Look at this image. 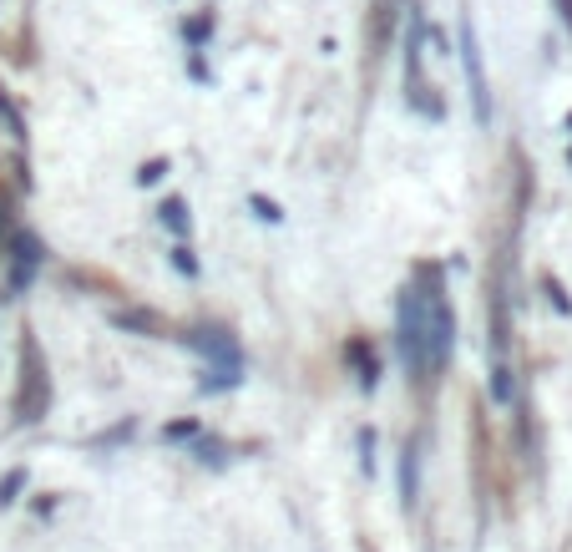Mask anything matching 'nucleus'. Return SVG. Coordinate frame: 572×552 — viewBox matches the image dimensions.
I'll use <instances>...</instances> for the list:
<instances>
[{"mask_svg": "<svg viewBox=\"0 0 572 552\" xmlns=\"http://www.w3.org/2000/svg\"><path fill=\"white\" fill-rule=\"evenodd\" d=\"M162 223H168L178 239H183V233H188V208H183L178 198H168V203H162Z\"/></svg>", "mask_w": 572, "mask_h": 552, "instance_id": "1a4fd4ad", "label": "nucleus"}, {"mask_svg": "<svg viewBox=\"0 0 572 552\" xmlns=\"http://www.w3.org/2000/svg\"><path fill=\"white\" fill-rule=\"evenodd\" d=\"M552 6H557V16H562V26L572 31V0H552Z\"/></svg>", "mask_w": 572, "mask_h": 552, "instance_id": "2eb2a0df", "label": "nucleus"}, {"mask_svg": "<svg viewBox=\"0 0 572 552\" xmlns=\"http://www.w3.org/2000/svg\"><path fill=\"white\" fill-rule=\"evenodd\" d=\"M254 208H259V218H269V223H279V208H274L269 198H254Z\"/></svg>", "mask_w": 572, "mask_h": 552, "instance_id": "ddd939ff", "label": "nucleus"}, {"mask_svg": "<svg viewBox=\"0 0 572 552\" xmlns=\"http://www.w3.org/2000/svg\"><path fill=\"white\" fill-rule=\"evenodd\" d=\"M400 456H405V461H400V502H405V507H416V502H421V451L405 441Z\"/></svg>", "mask_w": 572, "mask_h": 552, "instance_id": "39448f33", "label": "nucleus"}, {"mask_svg": "<svg viewBox=\"0 0 572 552\" xmlns=\"http://www.w3.org/2000/svg\"><path fill=\"white\" fill-rule=\"evenodd\" d=\"M421 309H426V350H431V375H436L451 360V345H456V314H451V304H446L436 279H426Z\"/></svg>", "mask_w": 572, "mask_h": 552, "instance_id": "f03ea898", "label": "nucleus"}, {"mask_svg": "<svg viewBox=\"0 0 572 552\" xmlns=\"http://www.w3.org/2000/svg\"><path fill=\"white\" fill-rule=\"evenodd\" d=\"M112 325H117V330H132V335H147V340L162 335V320H157L152 309H117V314H112Z\"/></svg>", "mask_w": 572, "mask_h": 552, "instance_id": "0eeeda50", "label": "nucleus"}, {"mask_svg": "<svg viewBox=\"0 0 572 552\" xmlns=\"http://www.w3.org/2000/svg\"><path fill=\"white\" fill-rule=\"evenodd\" d=\"M173 264H178V269H183V274H198V264H193V254H188V249H183V244H178V249H173Z\"/></svg>", "mask_w": 572, "mask_h": 552, "instance_id": "f8f14e48", "label": "nucleus"}, {"mask_svg": "<svg viewBox=\"0 0 572 552\" xmlns=\"http://www.w3.org/2000/svg\"><path fill=\"white\" fill-rule=\"evenodd\" d=\"M0 122H6V132H11L16 142H26V122H21V112H16L6 97H0Z\"/></svg>", "mask_w": 572, "mask_h": 552, "instance_id": "9d476101", "label": "nucleus"}, {"mask_svg": "<svg viewBox=\"0 0 572 552\" xmlns=\"http://www.w3.org/2000/svg\"><path fill=\"white\" fill-rule=\"evenodd\" d=\"M162 173H168V163H147V168H142V183H157Z\"/></svg>", "mask_w": 572, "mask_h": 552, "instance_id": "4468645a", "label": "nucleus"}, {"mask_svg": "<svg viewBox=\"0 0 572 552\" xmlns=\"http://www.w3.org/2000/svg\"><path fill=\"white\" fill-rule=\"evenodd\" d=\"M36 259H41V254H36V239H31V233H16V284L31 274Z\"/></svg>", "mask_w": 572, "mask_h": 552, "instance_id": "6e6552de", "label": "nucleus"}, {"mask_svg": "<svg viewBox=\"0 0 572 552\" xmlns=\"http://www.w3.org/2000/svg\"><path fill=\"white\" fill-rule=\"evenodd\" d=\"M345 360L355 365V380H360L365 390H375V380H380V365H375V350H370L365 340H350V345H345Z\"/></svg>", "mask_w": 572, "mask_h": 552, "instance_id": "423d86ee", "label": "nucleus"}, {"mask_svg": "<svg viewBox=\"0 0 572 552\" xmlns=\"http://www.w3.org/2000/svg\"><path fill=\"white\" fill-rule=\"evenodd\" d=\"M461 66H466V82H471V112L486 127V122H492V102H486V76H481V51H476L471 21H461Z\"/></svg>", "mask_w": 572, "mask_h": 552, "instance_id": "20e7f679", "label": "nucleus"}, {"mask_svg": "<svg viewBox=\"0 0 572 552\" xmlns=\"http://www.w3.org/2000/svg\"><path fill=\"white\" fill-rule=\"evenodd\" d=\"M395 335H400V360L416 380H431V350H426V309H421V289L411 284L400 294L395 309Z\"/></svg>", "mask_w": 572, "mask_h": 552, "instance_id": "f257e3e1", "label": "nucleus"}, {"mask_svg": "<svg viewBox=\"0 0 572 552\" xmlns=\"http://www.w3.org/2000/svg\"><path fill=\"white\" fill-rule=\"evenodd\" d=\"M26 487V471H11V477L6 482H0V507H6V502H16V492Z\"/></svg>", "mask_w": 572, "mask_h": 552, "instance_id": "9b49d317", "label": "nucleus"}, {"mask_svg": "<svg viewBox=\"0 0 572 552\" xmlns=\"http://www.w3.org/2000/svg\"><path fill=\"white\" fill-rule=\"evenodd\" d=\"M51 406V385H46V365L36 340H21V390H16V421H41Z\"/></svg>", "mask_w": 572, "mask_h": 552, "instance_id": "7ed1b4c3", "label": "nucleus"}]
</instances>
